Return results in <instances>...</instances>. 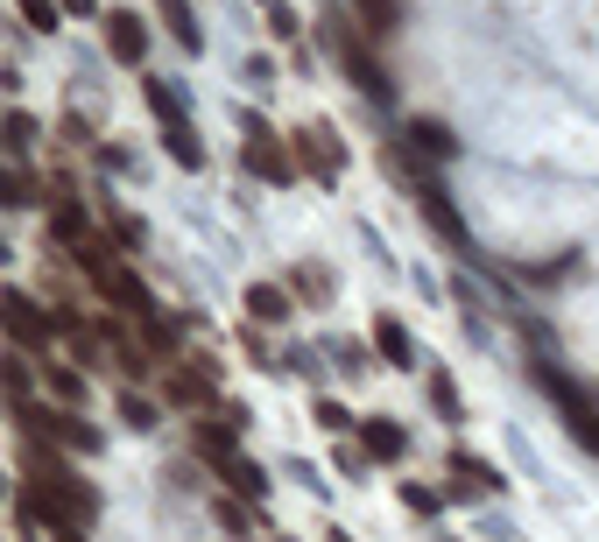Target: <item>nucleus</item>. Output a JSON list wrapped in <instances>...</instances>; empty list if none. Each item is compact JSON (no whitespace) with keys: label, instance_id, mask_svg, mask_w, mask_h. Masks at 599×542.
Instances as JSON below:
<instances>
[{"label":"nucleus","instance_id":"423d86ee","mask_svg":"<svg viewBox=\"0 0 599 542\" xmlns=\"http://www.w3.org/2000/svg\"><path fill=\"white\" fill-rule=\"evenodd\" d=\"M247 170L261 176V184H296V156L282 141H268L261 127H254V141H247Z\"/></svg>","mask_w":599,"mask_h":542},{"label":"nucleus","instance_id":"aec40b11","mask_svg":"<svg viewBox=\"0 0 599 542\" xmlns=\"http://www.w3.org/2000/svg\"><path fill=\"white\" fill-rule=\"evenodd\" d=\"M402 501H409L416 515H438V493H430V486H402Z\"/></svg>","mask_w":599,"mask_h":542},{"label":"nucleus","instance_id":"f3484780","mask_svg":"<svg viewBox=\"0 0 599 542\" xmlns=\"http://www.w3.org/2000/svg\"><path fill=\"white\" fill-rule=\"evenodd\" d=\"M14 8L28 14V28H42V36H50V28H57V8H64V0H14Z\"/></svg>","mask_w":599,"mask_h":542},{"label":"nucleus","instance_id":"393cba45","mask_svg":"<svg viewBox=\"0 0 599 542\" xmlns=\"http://www.w3.org/2000/svg\"><path fill=\"white\" fill-rule=\"evenodd\" d=\"M50 535H57V542H85V535H78V529H50Z\"/></svg>","mask_w":599,"mask_h":542},{"label":"nucleus","instance_id":"4468645a","mask_svg":"<svg viewBox=\"0 0 599 542\" xmlns=\"http://www.w3.org/2000/svg\"><path fill=\"white\" fill-rule=\"evenodd\" d=\"M247 310L261 324H282V318H290V290H268V282H261V290H247Z\"/></svg>","mask_w":599,"mask_h":542},{"label":"nucleus","instance_id":"20e7f679","mask_svg":"<svg viewBox=\"0 0 599 542\" xmlns=\"http://www.w3.org/2000/svg\"><path fill=\"white\" fill-rule=\"evenodd\" d=\"M148 107H156V120H162V148H170V156H176V162H184V170H198V162H205V148H198V134H191V120H184V113H176V99H170V93H162V85H156V78H148Z\"/></svg>","mask_w":599,"mask_h":542},{"label":"nucleus","instance_id":"9d476101","mask_svg":"<svg viewBox=\"0 0 599 542\" xmlns=\"http://www.w3.org/2000/svg\"><path fill=\"white\" fill-rule=\"evenodd\" d=\"M543 387H550V395L564 402V416H572V430H578V436H586V444L599 451V416L586 409V395H578V387H564V381H558V373H550V367H543Z\"/></svg>","mask_w":599,"mask_h":542},{"label":"nucleus","instance_id":"39448f33","mask_svg":"<svg viewBox=\"0 0 599 542\" xmlns=\"http://www.w3.org/2000/svg\"><path fill=\"white\" fill-rule=\"evenodd\" d=\"M198 451H205V458H212V465H219V472H227V479H233V486H240V493H247V501H261V493H268V479H261V465H254V458H240V451H233V436H219V430H198Z\"/></svg>","mask_w":599,"mask_h":542},{"label":"nucleus","instance_id":"f03ea898","mask_svg":"<svg viewBox=\"0 0 599 542\" xmlns=\"http://www.w3.org/2000/svg\"><path fill=\"white\" fill-rule=\"evenodd\" d=\"M14 416H22L28 436H42V444H64V451H99V430L78 423V416H57V409H36V402H14Z\"/></svg>","mask_w":599,"mask_h":542},{"label":"nucleus","instance_id":"6e6552de","mask_svg":"<svg viewBox=\"0 0 599 542\" xmlns=\"http://www.w3.org/2000/svg\"><path fill=\"white\" fill-rule=\"evenodd\" d=\"M8 324H14V338H22V345H42V338L57 331V318H42V310H36V296H22V290L8 296Z\"/></svg>","mask_w":599,"mask_h":542},{"label":"nucleus","instance_id":"0eeeda50","mask_svg":"<svg viewBox=\"0 0 599 542\" xmlns=\"http://www.w3.org/2000/svg\"><path fill=\"white\" fill-rule=\"evenodd\" d=\"M107 50L120 57V64H142V57H148V28H142V14H113V22H107Z\"/></svg>","mask_w":599,"mask_h":542},{"label":"nucleus","instance_id":"412c9836","mask_svg":"<svg viewBox=\"0 0 599 542\" xmlns=\"http://www.w3.org/2000/svg\"><path fill=\"white\" fill-rule=\"evenodd\" d=\"M268 28H276L282 42H290V36H296V14H290V8H282V0H276V8H268Z\"/></svg>","mask_w":599,"mask_h":542},{"label":"nucleus","instance_id":"dca6fc26","mask_svg":"<svg viewBox=\"0 0 599 542\" xmlns=\"http://www.w3.org/2000/svg\"><path fill=\"white\" fill-rule=\"evenodd\" d=\"M409 134H416V148H424V156H452V148H459V141H452V134H444V127H438V120H416V127H409Z\"/></svg>","mask_w":599,"mask_h":542},{"label":"nucleus","instance_id":"ddd939ff","mask_svg":"<svg viewBox=\"0 0 599 542\" xmlns=\"http://www.w3.org/2000/svg\"><path fill=\"white\" fill-rule=\"evenodd\" d=\"M359 444H367V458H402V430L381 423V416H374V423H359Z\"/></svg>","mask_w":599,"mask_h":542},{"label":"nucleus","instance_id":"a211bd4d","mask_svg":"<svg viewBox=\"0 0 599 542\" xmlns=\"http://www.w3.org/2000/svg\"><path fill=\"white\" fill-rule=\"evenodd\" d=\"M162 14H170L176 42H184V50H198V22H191V14H184V0H162Z\"/></svg>","mask_w":599,"mask_h":542},{"label":"nucleus","instance_id":"b1692460","mask_svg":"<svg viewBox=\"0 0 599 542\" xmlns=\"http://www.w3.org/2000/svg\"><path fill=\"white\" fill-rule=\"evenodd\" d=\"M28 134H36V127H28V120L14 113V120H8V148H14V156H22V148H28Z\"/></svg>","mask_w":599,"mask_h":542},{"label":"nucleus","instance_id":"f8f14e48","mask_svg":"<svg viewBox=\"0 0 599 542\" xmlns=\"http://www.w3.org/2000/svg\"><path fill=\"white\" fill-rule=\"evenodd\" d=\"M374 353L395 359V367H409V331H402L395 318H374Z\"/></svg>","mask_w":599,"mask_h":542},{"label":"nucleus","instance_id":"5701e85b","mask_svg":"<svg viewBox=\"0 0 599 542\" xmlns=\"http://www.w3.org/2000/svg\"><path fill=\"white\" fill-rule=\"evenodd\" d=\"M318 423H325V430H353V416L339 409V402H318Z\"/></svg>","mask_w":599,"mask_h":542},{"label":"nucleus","instance_id":"7ed1b4c3","mask_svg":"<svg viewBox=\"0 0 599 542\" xmlns=\"http://www.w3.org/2000/svg\"><path fill=\"white\" fill-rule=\"evenodd\" d=\"M332 57H339V64L353 71V85H359L367 99H381V93H388V78H381V64L367 57V42H359L353 14H339V22H332Z\"/></svg>","mask_w":599,"mask_h":542},{"label":"nucleus","instance_id":"a878e982","mask_svg":"<svg viewBox=\"0 0 599 542\" xmlns=\"http://www.w3.org/2000/svg\"><path fill=\"white\" fill-rule=\"evenodd\" d=\"M64 8H71V14H93V0H64Z\"/></svg>","mask_w":599,"mask_h":542},{"label":"nucleus","instance_id":"9b49d317","mask_svg":"<svg viewBox=\"0 0 599 542\" xmlns=\"http://www.w3.org/2000/svg\"><path fill=\"white\" fill-rule=\"evenodd\" d=\"M296 148H304V162H310L318 176H332L339 162H346V148H332V141H325V127H304V134H296Z\"/></svg>","mask_w":599,"mask_h":542},{"label":"nucleus","instance_id":"1a4fd4ad","mask_svg":"<svg viewBox=\"0 0 599 542\" xmlns=\"http://www.w3.org/2000/svg\"><path fill=\"white\" fill-rule=\"evenodd\" d=\"M162 395H170V402H184V409H219L212 381H205V373H184V367H170V373H162Z\"/></svg>","mask_w":599,"mask_h":542},{"label":"nucleus","instance_id":"2eb2a0df","mask_svg":"<svg viewBox=\"0 0 599 542\" xmlns=\"http://www.w3.org/2000/svg\"><path fill=\"white\" fill-rule=\"evenodd\" d=\"M353 8H359V28H374V36H388V28H395V0H353Z\"/></svg>","mask_w":599,"mask_h":542},{"label":"nucleus","instance_id":"6ab92c4d","mask_svg":"<svg viewBox=\"0 0 599 542\" xmlns=\"http://www.w3.org/2000/svg\"><path fill=\"white\" fill-rule=\"evenodd\" d=\"M50 395L78 402V395H85V381H78V373H71V367H57V359H50Z\"/></svg>","mask_w":599,"mask_h":542},{"label":"nucleus","instance_id":"4be33fe9","mask_svg":"<svg viewBox=\"0 0 599 542\" xmlns=\"http://www.w3.org/2000/svg\"><path fill=\"white\" fill-rule=\"evenodd\" d=\"M430 395H438V409H444V416H459V387L444 381V373H438V381H430Z\"/></svg>","mask_w":599,"mask_h":542},{"label":"nucleus","instance_id":"bb28decb","mask_svg":"<svg viewBox=\"0 0 599 542\" xmlns=\"http://www.w3.org/2000/svg\"><path fill=\"white\" fill-rule=\"evenodd\" d=\"M332 542H346V535H332Z\"/></svg>","mask_w":599,"mask_h":542},{"label":"nucleus","instance_id":"f257e3e1","mask_svg":"<svg viewBox=\"0 0 599 542\" xmlns=\"http://www.w3.org/2000/svg\"><path fill=\"white\" fill-rule=\"evenodd\" d=\"M22 507L42 521V529H93V515H99L93 486H85V479H71L64 458H50V451H36V458H28Z\"/></svg>","mask_w":599,"mask_h":542}]
</instances>
